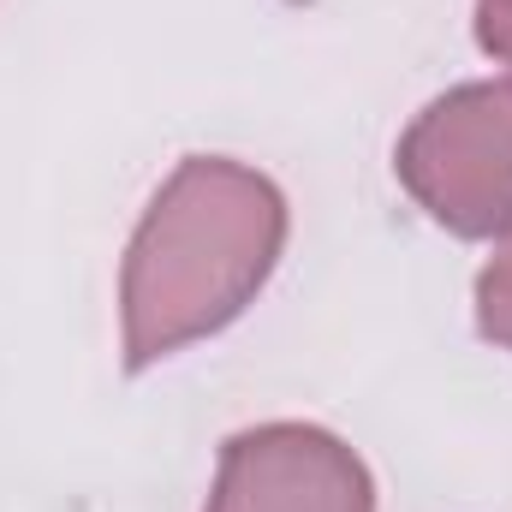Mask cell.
I'll return each mask as SVG.
<instances>
[{"label": "cell", "instance_id": "1", "mask_svg": "<svg viewBox=\"0 0 512 512\" xmlns=\"http://www.w3.org/2000/svg\"><path fill=\"white\" fill-rule=\"evenodd\" d=\"M286 251V197L233 155H185L149 197L120 268L126 370L239 322Z\"/></svg>", "mask_w": 512, "mask_h": 512}, {"label": "cell", "instance_id": "2", "mask_svg": "<svg viewBox=\"0 0 512 512\" xmlns=\"http://www.w3.org/2000/svg\"><path fill=\"white\" fill-rule=\"evenodd\" d=\"M411 203L453 239L489 245L512 233V84L477 78L435 96L393 149Z\"/></svg>", "mask_w": 512, "mask_h": 512}, {"label": "cell", "instance_id": "3", "mask_svg": "<svg viewBox=\"0 0 512 512\" xmlns=\"http://www.w3.org/2000/svg\"><path fill=\"white\" fill-rule=\"evenodd\" d=\"M203 512H376V483L334 429L256 423L227 435Z\"/></svg>", "mask_w": 512, "mask_h": 512}, {"label": "cell", "instance_id": "4", "mask_svg": "<svg viewBox=\"0 0 512 512\" xmlns=\"http://www.w3.org/2000/svg\"><path fill=\"white\" fill-rule=\"evenodd\" d=\"M477 334L512 352V245L477 274Z\"/></svg>", "mask_w": 512, "mask_h": 512}, {"label": "cell", "instance_id": "5", "mask_svg": "<svg viewBox=\"0 0 512 512\" xmlns=\"http://www.w3.org/2000/svg\"><path fill=\"white\" fill-rule=\"evenodd\" d=\"M477 42H483V54L512 66V6H477Z\"/></svg>", "mask_w": 512, "mask_h": 512}, {"label": "cell", "instance_id": "6", "mask_svg": "<svg viewBox=\"0 0 512 512\" xmlns=\"http://www.w3.org/2000/svg\"><path fill=\"white\" fill-rule=\"evenodd\" d=\"M477 6H512V0H477Z\"/></svg>", "mask_w": 512, "mask_h": 512}]
</instances>
